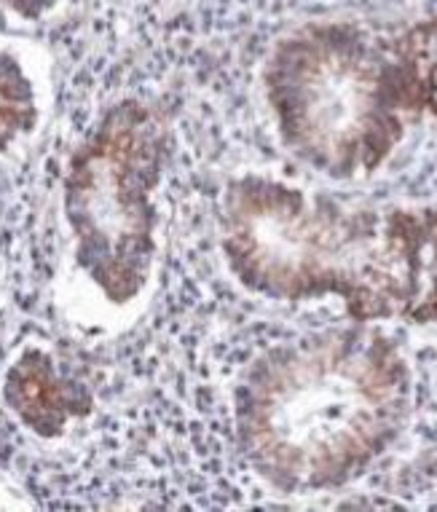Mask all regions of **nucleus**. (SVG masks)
Wrapping results in <instances>:
<instances>
[{
  "label": "nucleus",
  "instance_id": "obj_1",
  "mask_svg": "<svg viewBox=\"0 0 437 512\" xmlns=\"http://www.w3.org/2000/svg\"><path fill=\"white\" fill-rule=\"evenodd\" d=\"M218 234L255 295L338 298L357 322L437 319V210L349 204L250 172L228 180Z\"/></svg>",
  "mask_w": 437,
  "mask_h": 512
},
{
  "label": "nucleus",
  "instance_id": "obj_2",
  "mask_svg": "<svg viewBox=\"0 0 437 512\" xmlns=\"http://www.w3.org/2000/svg\"><path fill=\"white\" fill-rule=\"evenodd\" d=\"M408 403V365L387 336L325 330L271 346L242 370L234 387L236 445L271 488H336L387 451Z\"/></svg>",
  "mask_w": 437,
  "mask_h": 512
},
{
  "label": "nucleus",
  "instance_id": "obj_3",
  "mask_svg": "<svg viewBox=\"0 0 437 512\" xmlns=\"http://www.w3.org/2000/svg\"><path fill=\"white\" fill-rule=\"evenodd\" d=\"M266 97L282 143L330 177L370 175L395 153L419 100L395 41L352 22H314L277 43Z\"/></svg>",
  "mask_w": 437,
  "mask_h": 512
},
{
  "label": "nucleus",
  "instance_id": "obj_4",
  "mask_svg": "<svg viewBox=\"0 0 437 512\" xmlns=\"http://www.w3.org/2000/svg\"><path fill=\"white\" fill-rule=\"evenodd\" d=\"M169 124L140 97L113 102L70 151L59 177L68 263L108 309L145 293L159 250V191Z\"/></svg>",
  "mask_w": 437,
  "mask_h": 512
},
{
  "label": "nucleus",
  "instance_id": "obj_5",
  "mask_svg": "<svg viewBox=\"0 0 437 512\" xmlns=\"http://www.w3.org/2000/svg\"><path fill=\"white\" fill-rule=\"evenodd\" d=\"M0 403L38 443H59L94 413V395L46 341H25L0 373Z\"/></svg>",
  "mask_w": 437,
  "mask_h": 512
},
{
  "label": "nucleus",
  "instance_id": "obj_6",
  "mask_svg": "<svg viewBox=\"0 0 437 512\" xmlns=\"http://www.w3.org/2000/svg\"><path fill=\"white\" fill-rule=\"evenodd\" d=\"M46 118V92L33 65L11 46H0V159L22 151Z\"/></svg>",
  "mask_w": 437,
  "mask_h": 512
},
{
  "label": "nucleus",
  "instance_id": "obj_7",
  "mask_svg": "<svg viewBox=\"0 0 437 512\" xmlns=\"http://www.w3.org/2000/svg\"><path fill=\"white\" fill-rule=\"evenodd\" d=\"M397 49L411 78L421 113L437 118V25L419 22L397 38Z\"/></svg>",
  "mask_w": 437,
  "mask_h": 512
},
{
  "label": "nucleus",
  "instance_id": "obj_8",
  "mask_svg": "<svg viewBox=\"0 0 437 512\" xmlns=\"http://www.w3.org/2000/svg\"><path fill=\"white\" fill-rule=\"evenodd\" d=\"M65 0H0V9L9 11L22 22H43L54 17Z\"/></svg>",
  "mask_w": 437,
  "mask_h": 512
}]
</instances>
